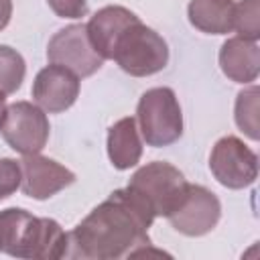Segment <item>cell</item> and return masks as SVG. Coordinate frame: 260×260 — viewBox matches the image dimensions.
<instances>
[{"mask_svg": "<svg viewBox=\"0 0 260 260\" xmlns=\"http://www.w3.org/2000/svg\"><path fill=\"white\" fill-rule=\"evenodd\" d=\"M154 215L128 189H116L67 232L65 258L118 260L142 254L150 246L148 228Z\"/></svg>", "mask_w": 260, "mask_h": 260, "instance_id": "1", "label": "cell"}, {"mask_svg": "<svg viewBox=\"0 0 260 260\" xmlns=\"http://www.w3.org/2000/svg\"><path fill=\"white\" fill-rule=\"evenodd\" d=\"M67 232L51 217H35L26 209L0 211V252L26 260L65 258Z\"/></svg>", "mask_w": 260, "mask_h": 260, "instance_id": "2", "label": "cell"}, {"mask_svg": "<svg viewBox=\"0 0 260 260\" xmlns=\"http://www.w3.org/2000/svg\"><path fill=\"white\" fill-rule=\"evenodd\" d=\"M136 124L148 146L162 148L183 134V112L171 87L146 89L136 106Z\"/></svg>", "mask_w": 260, "mask_h": 260, "instance_id": "3", "label": "cell"}, {"mask_svg": "<svg viewBox=\"0 0 260 260\" xmlns=\"http://www.w3.org/2000/svg\"><path fill=\"white\" fill-rule=\"evenodd\" d=\"M112 59L132 77H148L162 71L169 63L167 41L142 20L130 24L118 39Z\"/></svg>", "mask_w": 260, "mask_h": 260, "instance_id": "4", "label": "cell"}, {"mask_svg": "<svg viewBox=\"0 0 260 260\" xmlns=\"http://www.w3.org/2000/svg\"><path fill=\"white\" fill-rule=\"evenodd\" d=\"M187 185L189 183L183 173L165 160L140 167L128 181V189L150 209L154 217H169L185 197Z\"/></svg>", "mask_w": 260, "mask_h": 260, "instance_id": "5", "label": "cell"}, {"mask_svg": "<svg viewBox=\"0 0 260 260\" xmlns=\"http://www.w3.org/2000/svg\"><path fill=\"white\" fill-rule=\"evenodd\" d=\"M49 118L45 110L30 102H14L6 106L0 134L6 144L20 154H37L49 140Z\"/></svg>", "mask_w": 260, "mask_h": 260, "instance_id": "6", "label": "cell"}, {"mask_svg": "<svg viewBox=\"0 0 260 260\" xmlns=\"http://www.w3.org/2000/svg\"><path fill=\"white\" fill-rule=\"evenodd\" d=\"M209 169L223 187L244 189L258 177V156L238 136H223L211 148Z\"/></svg>", "mask_w": 260, "mask_h": 260, "instance_id": "7", "label": "cell"}, {"mask_svg": "<svg viewBox=\"0 0 260 260\" xmlns=\"http://www.w3.org/2000/svg\"><path fill=\"white\" fill-rule=\"evenodd\" d=\"M47 59L73 71L77 77H89L104 65V57L93 49L83 22L57 30L47 45Z\"/></svg>", "mask_w": 260, "mask_h": 260, "instance_id": "8", "label": "cell"}, {"mask_svg": "<svg viewBox=\"0 0 260 260\" xmlns=\"http://www.w3.org/2000/svg\"><path fill=\"white\" fill-rule=\"evenodd\" d=\"M221 217V203L213 191L203 185H187L185 197L179 207L167 217L171 225L189 238H199L209 234Z\"/></svg>", "mask_w": 260, "mask_h": 260, "instance_id": "9", "label": "cell"}, {"mask_svg": "<svg viewBox=\"0 0 260 260\" xmlns=\"http://www.w3.org/2000/svg\"><path fill=\"white\" fill-rule=\"evenodd\" d=\"M20 162V189L24 195L32 199H49L55 193L63 191L71 183H75V173L63 167L61 162L37 154H24Z\"/></svg>", "mask_w": 260, "mask_h": 260, "instance_id": "10", "label": "cell"}, {"mask_svg": "<svg viewBox=\"0 0 260 260\" xmlns=\"http://www.w3.org/2000/svg\"><path fill=\"white\" fill-rule=\"evenodd\" d=\"M79 95V77L61 67L47 65L41 69L32 81V100L37 106L49 114H59L69 110Z\"/></svg>", "mask_w": 260, "mask_h": 260, "instance_id": "11", "label": "cell"}, {"mask_svg": "<svg viewBox=\"0 0 260 260\" xmlns=\"http://www.w3.org/2000/svg\"><path fill=\"white\" fill-rule=\"evenodd\" d=\"M136 20H140V18L124 6H104L89 18L85 28H87V37H89L93 49L104 59H112L114 47H116L120 35Z\"/></svg>", "mask_w": 260, "mask_h": 260, "instance_id": "12", "label": "cell"}, {"mask_svg": "<svg viewBox=\"0 0 260 260\" xmlns=\"http://www.w3.org/2000/svg\"><path fill=\"white\" fill-rule=\"evenodd\" d=\"M219 67L236 83H252L260 73V47L244 37L228 39L219 49Z\"/></svg>", "mask_w": 260, "mask_h": 260, "instance_id": "13", "label": "cell"}, {"mask_svg": "<svg viewBox=\"0 0 260 260\" xmlns=\"http://www.w3.org/2000/svg\"><path fill=\"white\" fill-rule=\"evenodd\" d=\"M108 156L118 171H126L138 165L142 156V140L138 134L136 118H122L108 130Z\"/></svg>", "mask_w": 260, "mask_h": 260, "instance_id": "14", "label": "cell"}, {"mask_svg": "<svg viewBox=\"0 0 260 260\" xmlns=\"http://www.w3.org/2000/svg\"><path fill=\"white\" fill-rule=\"evenodd\" d=\"M234 0H191L189 22L205 35H228L234 30Z\"/></svg>", "mask_w": 260, "mask_h": 260, "instance_id": "15", "label": "cell"}, {"mask_svg": "<svg viewBox=\"0 0 260 260\" xmlns=\"http://www.w3.org/2000/svg\"><path fill=\"white\" fill-rule=\"evenodd\" d=\"M258 87L250 85L242 89L236 98V124L242 132H246L252 140L260 138V126H258Z\"/></svg>", "mask_w": 260, "mask_h": 260, "instance_id": "16", "label": "cell"}, {"mask_svg": "<svg viewBox=\"0 0 260 260\" xmlns=\"http://www.w3.org/2000/svg\"><path fill=\"white\" fill-rule=\"evenodd\" d=\"M24 73L26 63L22 55L8 45H0V91L6 95L14 93L22 85Z\"/></svg>", "mask_w": 260, "mask_h": 260, "instance_id": "17", "label": "cell"}, {"mask_svg": "<svg viewBox=\"0 0 260 260\" xmlns=\"http://www.w3.org/2000/svg\"><path fill=\"white\" fill-rule=\"evenodd\" d=\"M234 30L238 37L258 41L260 37V0H242L234 8Z\"/></svg>", "mask_w": 260, "mask_h": 260, "instance_id": "18", "label": "cell"}, {"mask_svg": "<svg viewBox=\"0 0 260 260\" xmlns=\"http://www.w3.org/2000/svg\"><path fill=\"white\" fill-rule=\"evenodd\" d=\"M20 162L8 156L0 158V201L16 193V189L20 187Z\"/></svg>", "mask_w": 260, "mask_h": 260, "instance_id": "19", "label": "cell"}, {"mask_svg": "<svg viewBox=\"0 0 260 260\" xmlns=\"http://www.w3.org/2000/svg\"><path fill=\"white\" fill-rule=\"evenodd\" d=\"M59 18H81L87 14V0H47Z\"/></svg>", "mask_w": 260, "mask_h": 260, "instance_id": "20", "label": "cell"}, {"mask_svg": "<svg viewBox=\"0 0 260 260\" xmlns=\"http://www.w3.org/2000/svg\"><path fill=\"white\" fill-rule=\"evenodd\" d=\"M12 16V0H0V30L8 26Z\"/></svg>", "mask_w": 260, "mask_h": 260, "instance_id": "21", "label": "cell"}, {"mask_svg": "<svg viewBox=\"0 0 260 260\" xmlns=\"http://www.w3.org/2000/svg\"><path fill=\"white\" fill-rule=\"evenodd\" d=\"M6 114V93L0 91V124H2V118Z\"/></svg>", "mask_w": 260, "mask_h": 260, "instance_id": "22", "label": "cell"}]
</instances>
